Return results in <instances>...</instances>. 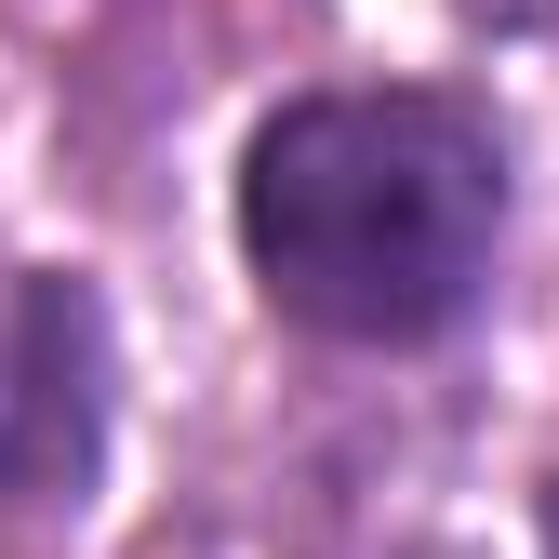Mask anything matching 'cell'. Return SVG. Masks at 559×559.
<instances>
[{"label":"cell","instance_id":"1","mask_svg":"<svg viewBox=\"0 0 559 559\" xmlns=\"http://www.w3.org/2000/svg\"><path fill=\"white\" fill-rule=\"evenodd\" d=\"M240 253L320 346H440L507 253V133L427 81L294 94L240 147Z\"/></svg>","mask_w":559,"mask_h":559},{"label":"cell","instance_id":"2","mask_svg":"<svg viewBox=\"0 0 559 559\" xmlns=\"http://www.w3.org/2000/svg\"><path fill=\"white\" fill-rule=\"evenodd\" d=\"M107 386V307L53 266H0V507H81Z\"/></svg>","mask_w":559,"mask_h":559},{"label":"cell","instance_id":"3","mask_svg":"<svg viewBox=\"0 0 559 559\" xmlns=\"http://www.w3.org/2000/svg\"><path fill=\"white\" fill-rule=\"evenodd\" d=\"M466 27H493V40H546L559 27V0H453Z\"/></svg>","mask_w":559,"mask_h":559},{"label":"cell","instance_id":"4","mask_svg":"<svg viewBox=\"0 0 559 559\" xmlns=\"http://www.w3.org/2000/svg\"><path fill=\"white\" fill-rule=\"evenodd\" d=\"M546 546H559V479H546Z\"/></svg>","mask_w":559,"mask_h":559}]
</instances>
